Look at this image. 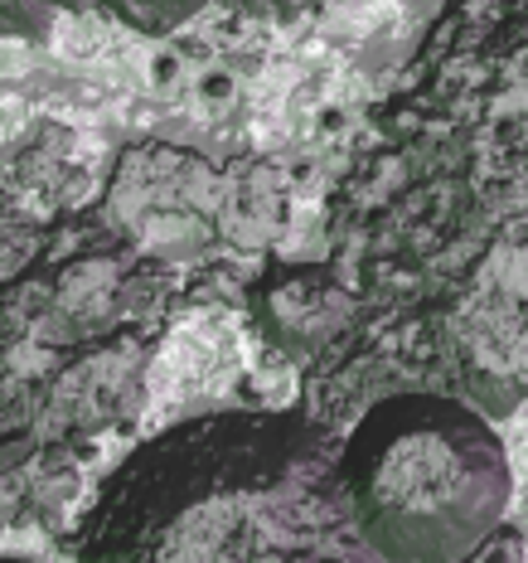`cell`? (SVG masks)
I'll return each instance as SVG.
<instances>
[{
  "label": "cell",
  "mask_w": 528,
  "mask_h": 563,
  "mask_svg": "<svg viewBox=\"0 0 528 563\" xmlns=\"http://www.w3.org/2000/svg\"><path fill=\"white\" fill-rule=\"evenodd\" d=\"M359 291L306 408L349 422L393 389L509 413L528 398V0H451L330 205Z\"/></svg>",
  "instance_id": "obj_1"
},
{
  "label": "cell",
  "mask_w": 528,
  "mask_h": 563,
  "mask_svg": "<svg viewBox=\"0 0 528 563\" xmlns=\"http://www.w3.org/2000/svg\"><path fill=\"white\" fill-rule=\"evenodd\" d=\"M180 297L102 205H0V525H44L74 496L92 442L136 413Z\"/></svg>",
  "instance_id": "obj_2"
},
{
  "label": "cell",
  "mask_w": 528,
  "mask_h": 563,
  "mask_svg": "<svg viewBox=\"0 0 528 563\" xmlns=\"http://www.w3.org/2000/svg\"><path fill=\"white\" fill-rule=\"evenodd\" d=\"M345 438L306 404L204 413L141 442L108 476L74 559H359L373 554L339 476Z\"/></svg>",
  "instance_id": "obj_3"
},
{
  "label": "cell",
  "mask_w": 528,
  "mask_h": 563,
  "mask_svg": "<svg viewBox=\"0 0 528 563\" xmlns=\"http://www.w3.org/2000/svg\"><path fill=\"white\" fill-rule=\"evenodd\" d=\"M349 510L379 559H465L504 525L509 452L480 404L393 389L363 404L339 452Z\"/></svg>",
  "instance_id": "obj_4"
},
{
  "label": "cell",
  "mask_w": 528,
  "mask_h": 563,
  "mask_svg": "<svg viewBox=\"0 0 528 563\" xmlns=\"http://www.w3.org/2000/svg\"><path fill=\"white\" fill-rule=\"evenodd\" d=\"M102 214L166 267L257 253L287 229V190L262 161H204L199 151L136 141L116 156Z\"/></svg>",
  "instance_id": "obj_5"
},
{
  "label": "cell",
  "mask_w": 528,
  "mask_h": 563,
  "mask_svg": "<svg viewBox=\"0 0 528 563\" xmlns=\"http://www.w3.org/2000/svg\"><path fill=\"white\" fill-rule=\"evenodd\" d=\"M243 301L257 331L306 369L335 355L359 321V291L335 263H267Z\"/></svg>",
  "instance_id": "obj_6"
},
{
  "label": "cell",
  "mask_w": 528,
  "mask_h": 563,
  "mask_svg": "<svg viewBox=\"0 0 528 563\" xmlns=\"http://www.w3.org/2000/svg\"><path fill=\"white\" fill-rule=\"evenodd\" d=\"M325 0H0V40H40L58 15H108L136 34H175L199 15L301 20Z\"/></svg>",
  "instance_id": "obj_7"
}]
</instances>
